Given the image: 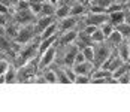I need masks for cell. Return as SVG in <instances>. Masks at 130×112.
<instances>
[{"label":"cell","mask_w":130,"mask_h":112,"mask_svg":"<svg viewBox=\"0 0 130 112\" xmlns=\"http://www.w3.org/2000/svg\"><path fill=\"white\" fill-rule=\"evenodd\" d=\"M52 23H55V17H54V15H50V17H39L38 20H35V30H36L38 36H39L48 25H51Z\"/></svg>","instance_id":"8"},{"label":"cell","mask_w":130,"mask_h":112,"mask_svg":"<svg viewBox=\"0 0 130 112\" xmlns=\"http://www.w3.org/2000/svg\"><path fill=\"white\" fill-rule=\"evenodd\" d=\"M42 76L45 78V82H46V84H57V82H58V81H57L55 69H52L51 66H50L48 69H45V72H43Z\"/></svg>","instance_id":"15"},{"label":"cell","mask_w":130,"mask_h":112,"mask_svg":"<svg viewBox=\"0 0 130 112\" xmlns=\"http://www.w3.org/2000/svg\"><path fill=\"white\" fill-rule=\"evenodd\" d=\"M9 61L8 60H5V58H2L0 60V73H6V70L9 69Z\"/></svg>","instance_id":"26"},{"label":"cell","mask_w":130,"mask_h":112,"mask_svg":"<svg viewBox=\"0 0 130 112\" xmlns=\"http://www.w3.org/2000/svg\"><path fill=\"white\" fill-rule=\"evenodd\" d=\"M35 15L31 13L30 9H24V11H15L13 13V23L18 25H26V24H33Z\"/></svg>","instance_id":"4"},{"label":"cell","mask_w":130,"mask_h":112,"mask_svg":"<svg viewBox=\"0 0 130 112\" xmlns=\"http://www.w3.org/2000/svg\"><path fill=\"white\" fill-rule=\"evenodd\" d=\"M45 0H28V3H43Z\"/></svg>","instance_id":"32"},{"label":"cell","mask_w":130,"mask_h":112,"mask_svg":"<svg viewBox=\"0 0 130 112\" xmlns=\"http://www.w3.org/2000/svg\"><path fill=\"white\" fill-rule=\"evenodd\" d=\"M8 15H3V13H0V25H6L8 24V18H6Z\"/></svg>","instance_id":"29"},{"label":"cell","mask_w":130,"mask_h":112,"mask_svg":"<svg viewBox=\"0 0 130 112\" xmlns=\"http://www.w3.org/2000/svg\"><path fill=\"white\" fill-rule=\"evenodd\" d=\"M76 37H78V31L75 30V28H72V30H67V31H63L60 36H58V46H67V45H70V43H75V40H76Z\"/></svg>","instance_id":"7"},{"label":"cell","mask_w":130,"mask_h":112,"mask_svg":"<svg viewBox=\"0 0 130 112\" xmlns=\"http://www.w3.org/2000/svg\"><path fill=\"white\" fill-rule=\"evenodd\" d=\"M9 11H11L9 5L0 0V13H3V15H8V13H9Z\"/></svg>","instance_id":"28"},{"label":"cell","mask_w":130,"mask_h":112,"mask_svg":"<svg viewBox=\"0 0 130 112\" xmlns=\"http://www.w3.org/2000/svg\"><path fill=\"white\" fill-rule=\"evenodd\" d=\"M90 79V75H76V78L73 79V84H88Z\"/></svg>","instance_id":"22"},{"label":"cell","mask_w":130,"mask_h":112,"mask_svg":"<svg viewBox=\"0 0 130 112\" xmlns=\"http://www.w3.org/2000/svg\"><path fill=\"white\" fill-rule=\"evenodd\" d=\"M106 40H108V42H109V43H111L112 46H115V48H117L118 45H120V43H121V42L124 40V36H123V35H121V33L118 31L117 28H115V30H114V31H112V33H111L109 36L106 37Z\"/></svg>","instance_id":"14"},{"label":"cell","mask_w":130,"mask_h":112,"mask_svg":"<svg viewBox=\"0 0 130 112\" xmlns=\"http://www.w3.org/2000/svg\"><path fill=\"white\" fill-rule=\"evenodd\" d=\"M87 9H88V8H87L85 3L76 0L73 5H70V15H73V17H82V13H85Z\"/></svg>","instance_id":"10"},{"label":"cell","mask_w":130,"mask_h":112,"mask_svg":"<svg viewBox=\"0 0 130 112\" xmlns=\"http://www.w3.org/2000/svg\"><path fill=\"white\" fill-rule=\"evenodd\" d=\"M33 37H39L38 33H36V30H35V23L33 24L21 25L20 31H18V35H17L13 42H17L18 45H26V43L33 40Z\"/></svg>","instance_id":"1"},{"label":"cell","mask_w":130,"mask_h":112,"mask_svg":"<svg viewBox=\"0 0 130 112\" xmlns=\"http://www.w3.org/2000/svg\"><path fill=\"white\" fill-rule=\"evenodd\" d=\"M48 2H50V3H51V5H54V6H58V5H60V2H61V0H48Z\"/></svg>","instance_id":"30"},{"label":"cell","mask_w":130,"mask_h":112,"mask_svg":"<svg viewBox=\"0 0 130 112\" xmlns=\"http://www.w3.org/2000/svg\"><path fill=\"white\" fill-rule=\"evenodd\" d=\"M81 51L84 52V55H85V60H87V61L94 63V45H88V46H84V48H82Z\"/></svg>","instance_id":"18"},{"label":"cell","mask_w":130,"mask_h":112,"mask_svg":"<svg viewBox=\"0 0 130 112\" xmlns=\"http://www.w3.org/2000/svg\"><path fill=\"white\" fill-rule=\"evenodd\" d=\"M55 54H57L55 46H52L50 50H46L45 52L39 54V57H38V67H39V72H42V70L48 69L50 66H52V63L55 60Z\"/></svg>","instance_id":"2"},{"label":"cell","mask_w":130,"mask_h":112,"mask_svg":"<svg viewBox=\"0 0 130 112\" xmlns=\"http://www.w3.org/2000/svg\"><path fill=\"white\" fill-rule=\"evenodd\" d=\"M17 75H18V67L15 66H9V69L6 70V84H11V82H17Z\"/></svg>","instance_id":"16"},{"label":"cell","mask_w":130,"mask_h":112,"mask_svg":"<svg viewBox=\"0 0 130 112\" xmlns=\"http://www.w3.org/2000/svg\"><path fill=\"white\" fill-rule=\"evenodd\" d=\"M69 15H70V5L60 2V5L55 8V18L61 20V18H66Z\"/></svg>","instance_id":"12"},{"label":"cell","mask_w":130,"mask_h":112,"mask_svg":"<svg viewBox=\"0 0 130 112\" xmlns=\"http://www.w3.org/2000/svg\"><path fill=\"white\" fill-rule=\"evenodd\" d=\"M91 40H93V43H100V42H105V40H106V37H105L103 31L100 30V27L91 35Z\"/></svg>","instance_id":"19"},{"label":"cell","mask_w":130,"mask_h":112,"mask_svg":"<svg viewBox=\"0 0 130 112\" xmlns=\"http://www.w3.org/2000/svg\"><path fill=\"white\" fill-rule=\"evenodd\" d=\"M42 6L43 3H30V11L35 17H39L40 15V11H42Z\"/></svg>","instance_id":"23"},{"label":"cell","mask_w":130,"mask_h":112,"mask_svg":"<svg viewBox=\"0 0 130 112\" xmlns=\"http://www.w3.org/2000/svg\"><path fill=\"white\" fill-rule=\"evenodd\" d=\"M108 13L102 12V13H94V12H88L85 17H84V21L85 24H91V25H96V27H100L102 24H105L108 21Z\"/></svg>","instance_id":"5"},{"label":"cell","mask_w":130,"mask_h":112,"mask_svg":"<svg viewBox=\"0 0 130 112\" xmlns=\"http://www.w3.org/2000/svg\"><path fill=\"white\" fill-rule=\"evenodd\" d=\"M109 55H111L109 48L105 46L103 42H100V43H94V66H96V64L102 66V63H103Z\"/></svg>","instance_id":"3"},{"label":"cell","mask_w":130,"mask_h":112,"mask_svg":"<svg viewBox=\"0 0 130 112\" xmlns=\"http://www.w3.org/2000/svg\"><path fill=\"white\" fill-rule=\"evenodd\" d=\"M118 84H130V72L121 75V76L118 78Z\"/></svg>","instance_id":"27"},{"label":"cell","mask_w":130,"mask_h":112,"mask_svg":"<svg viewBox=\"0 0 130 112\" xmlns=\"http://www.w3.org/2000/svg\"><path fill=\"white\" fill-rule=\"evenodd\" d=\"M112 2H114V0H90V3H93V5H97V6L103 8V9H106V8H108Z\"/></svg>","instance_id":"24"},{"label":"cell","mask_w":130,"mask_h":112,"mask_svg":"<svg viewBox=\"0 0 130 112\" xmlns=\"http://www.w3.org/2000/svg\"><path fill=\"white\" fill-rule=\"evenodd\" d=\"M123 8H124V5H123V3H120V2H117V0H114V2L106 8V13L117 12V11H123Z\"/></svg>","instance_id":"20"},{"label":"cell","mask_w":130,"mask_h":112,"mask_svg":"<svg viewBox=\"0 0 130 112\" xmlns=\"http://www.w3.org/2000/svg\"><path fill=\"white\" fill-rule=\"evenodd\" d=\"M55 73H57V81L58 82H61V84H70L72 81L69 79V76H67V73H66V70H64V67L63 69H55Z\"/></svg>","instance_id":"17"},{"label":"cell","mask_w":130,"mask_h":112,"mask_svg":"<svg viewBox=\"0 0 130 112\" xmlns=\"http://www.w3.org/2000/svg\"><path fill=\"white\" fill-rule=\"evenodd\" d=\"M108 21L111 23V24H114L117 27L118 24H123V23H126V12H124V9L123 11H117V12H111L108 13Z\"/></svg>","instance_id":"9"},{"label":"cell","mask_w":130,"mask_h":112,"mask_svg":"<svg viewBox=\"0 0 130 112\" xmlns=\"http://www.w3.org/2000/svg\"><path fill=\"white\" fill-rule=\"evenodd\" d=\"M126 23L130 24V11H129V12H126Z\"/></svg>","instance_id":"31"},{"label":"cell","mask_w":130,"mask_h":112,"mask_svg":"<svg viewBox=\"0 0 130 112\" xmlns=\"http://www.w3.org/2000/svg\"><path fill=\"white\" fill-rule=\"evenodd\" d=\"M117 54L123 61H129V40L127 39H124L117 46Z\"/></svg>","instance_id":"11"},{"label":"cell","mask_w":130,"mask_h":112,"mask_svg":"<svg viewBox=\"0 0 130 112\" xmlns=\"http://www.w3.org/2000/svg\"><path fill=\"white\" fill-rule=\"evenodd\" d=\"M55 35H58V24H57V21L52 23L51 25H48V27L39 35V39H46V37L55 36Z\"/></svg>","instance_id":"13"},{"label":"cell","mask_w":130,"mask_h":112,"mask_svg":"<svg viewBox=\"0 0 130 112\" xmlns=\"http://www.w3.org/2000/svg\"><path fill=\"white\" fill-rule=\"evenodd\" d=\"M87 61L85 60V55H84V52L79 50L78 52H76V55H75V61H73V64H79V63H84Z\"/></svg>","instance_id":"25"},{"label":"cell","mask_w":130,"mask_h":112,"mask_svg":"<svg viewBox=\"0 0 130 112\" xmlns=\"http://www.w3.org/2000/svg\"><path fill=\"white\" fill-rule=\"evenodd\" d=\"M100 30L103 31L105 37H108L109 35H111V33H112V31H114V30H115V25H114V24H111L109 21H106L105 24L100 25Z\"/></svg>","instance_id":"21"},{"label":"cell","mask_w":130,"mask_h":112,"mask_svg":"<svg viewBox=\"0 0 130 112\" xmlns=\"http://www.w3.org/2000/svg\"><path fill=\"white\" fill-rule=\"evenodd\" d=\"M79 18L81 17H73V15H69V17H66V18H61V20H58V30L63 33V31H67V30H72V28H75L76 24L79 23Z\"/></svg>","instance_id":"6"}]
</instances>
